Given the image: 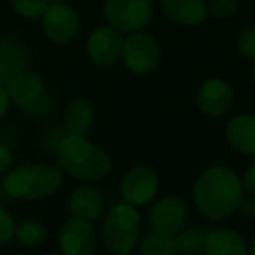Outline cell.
<instances>
[{"mask_svg": "<svg viewBox=\"0 0 255 255\" xmlns=\"http://www.w3.org/2000/svg\"><path fill=\"white\" fill-rule=\"evenodd\" d=\"M243 196L245 191L240 175L222 164L206 168L198 175L192 185L194 208L210 222H220L233 215Z\"/></svg>", "mask_w": 255, "mask_h": 255, "instance_id": "obj_1", "label": "cell"}, {"mask_svg": "<svg viewBox=\"0 0 255 255\" xmlns=\"http://www.w3.org/2000/svg\"><path fill=\"white\" fill-rule=\"evenodd\" d=\"M54 152L56 166L63 171V175L75 180L96 182L109 177L112 171V159L109 154L84 135L65 133Z\"/></svg>", "mask_w": 255, "mask_h": 255, "instance_id": "obj_2", "label": "cell"}, {"mask_svg": "<svg viewBox=\"0 0 255 255\" xmlns=\"http://www.w3.org/2000/svg\"><path fill=\"white\" fill-rule=\"evenodd\" d=\"M63 185V171L56 164L23 163L2 177V191L12 199L39 201L49 198Z\"/></svg>", "mask_w": 255, "mask_h": 255, "instance_id": "obj_3", "label": "cell"}, {"mask_svg": "<svg viewBox=\"0 0 255 255\" xmlns=\"http://www.w3.org/2000/svg\"><path fill=\"white\" fill-rule=\"evenodd\" d=\"M142 240V217L136 206L116 203L102 217V241L112 255H129Z\"/></svg>", "mask_w": 255, "mask_h": 255, "instance_id": "obj_4", "label": "cell"}, {"mask_svg": "<svg viewBox=\"0 0 255 255\" xmlns=\"http://www.w3.org/2000/svg\"><path fill=\"white\" fill-rule=\"evenodd\" d=\"M123 63L135 75H149L157 68L161 60V47L152 35L140 32L128 33L123 46Z\"/></svg>", "mask_w": 255, "mask_h": 255, "instance_id": "obj_5", "label": "cell"}, {"mask_svg": "<svg viewBox=\"0 0 255 255\" xmlns=\"http://www.w3.org/2000/svg\"><path fill=\"white\" fill-rule=\"evenodd\" d=\"M154 11V0H105L103 12L110 26L121 33L143 30Z\"/></svg>", "mask_w": 255, "mask_h": 255, "instance_id": "obj_6", "label": "cell"}, {"mask_svg": "<svg viewBox=\"0 0 255 255\" xmlns=\"http://www.w3.org/2000/svg\"><path fill=\"white\" fill-rule=\"evenodd\" d=\"M119 192L123 201L128 205L136 208L147 206L156 199L159 192V177L149 166H133L121 178Z\"/></svg>", "mask_w": 255, "mask_h": 255, "instance_id": "obj_7", "label": "cell"}, {"mask_svg": "<svg viewBox=\"0 0 255 255\" xmlns=\"http://www.w3.org/2000/svg\"><path fill=\"white\" fill-rule=\"evenodd\" d=\"M189 220V208L178 196H164L154 199L149 210L150 231L166 236H177Z\"/></svg>", "mask_w": 255, "mask_h": 255, "instance_id": "obj_8", "label": "cell"}, {"mask_svg": "<svg viewBox=\"0 0 255 255\" xmlns=\"http://www.w3.org/2000/svg\"><path fill=\"white\" fill-rule=\"evenodd\" d=\"M58 245L63 255H96L98 234L93 222L70 215L58 229Z\"/></svg>", "mask_w": 255, "mask_h": 255, "instance_id": "obj_9", "label": "cell"}, {"mask_svg": "<svg viewBox=\"0 0 255 255\" xmlns=\"http://www.w3.org/2000/svg\"><path fill=\"white\" fill-rule=\"evenodd\" d=\"M42 30L46 37L54 44H68L79 35L81 19L79 14L67 2L49 4L42 16Z\"/></svg>", "mask_w": 255, "mask_h": 255, "instance_id": "obj_10", "label": "cell"}, {"mask_svg": "<svg viewBox=\"0 0 255 255\" xmlns=\"http://www.w3.org/2000/svg\"><path fill=\"white\" fill-rule=\"evenodd\" d=\"M124 37L114 26H98L88 39V58L95 67L107 68L116 65L123 58Z\"/></svg>", "mask_w": 255, "mask_h": 255, "instance_id": "obj_11", "label": "cell"}, {"mask_svg": "<svg viewBox=\"0 0 255 255\" xmlns=\"http://www.w3.org/2000/svg\"><path fill=\"white\" fill-rule=\"evenodd\" d=\"M233 88L220 77H210L199 86L196 103L208 117H222L233 105Z\"/></svg>", "mask_w": 255, "mask_h": 255, "instance_id": "obj_12", "label": "cell"}, {"mask_svg": "<svg viewBox=\"0 0 255 255\" xmlns=\"http://www.w3.org/2000/svg\"><path fill=\"white\" fill-rule=\"evenodd\" d=\"M67 210L72 217L96 222L102 219L105 212V196L95 185H79L68 194Z\"/></svg>", "mask_w": 255, "mask_h": 255, "instance_id": "obj_13", "label": "cell"}, {"mask_svg": "<svg viewBox=\"0 0 255 255\" xmlns=\"http://www.w3.org/2000/svg\"><path fill=\"white\" fill-rule=\"evenodd\" d=\"M30 68V53L16 39H0V86H7L16 75Z\"/></svg>", "mask_w": 255, "mask_h": 255, "instance_id": "obj_14", "label": "cell"}, {"mask_svg": "<svg viewBox=\"0 0 255 255\" xmlns=\"http://www.w3.org/2000/svg\"><path fill=\"white\" fill-rule=\"evenodd\" d=\"M226 138L236 152L255 157V114L243 112L226 124Z\"/></svg>", "mask_w": 255, "mask_h": 255, "instance_id": "obj_15", "label": "cell"}, {"mask_svg": "<svg viewBox=\"0 0 255 255\" xmlns=\"http://www.w3.org/2000/svg\"><path fill=\"white\" fill-rule=\"evenodd\" d=\"M7 95L11 100V105H16L19 109H26L28 105H32L33 102L40 98L42 95H46V84H44L42 77L35 72L28 70L21 72L19 75H16L7 86Z\"/></svg>", "mask_w": 255, "mask_h": 255, "instance_id": "obj_16", "label": "cell"}, {"mask_svg": "<svg viewBox=\"0 0 255 255\" xmlns=\"http://www.w3.org/2000/svg\"><path fill=\"white\" fill-rule=\"evenodd\" d=\"M203 255H248V241L231 227H210Z\"/></svg>", "mask_w": 255, "mask_h": 255, "instance_id": "obj_17", "label": "cell"}, {"mask_svg": "<svg viewBox=\"0 0 255 255\" xmlns=\"http://www.w3.org/2000/svg\"><path fill=\"white\" fill-rule=\"evenodd\" d=\"M95 103L88 96L70 100L63 112V131L67 135L88 136L95 124Z\"/></svg>", "mask_w": 255, "mask_h": 255, "instance_id": "obj_18", "label": "cell"}, {"mask_svg": "<svg viewBox=\"0 0 255 255\" xmlns=\"http://www.w3.org/2000/svg\"><path fill=\"white\" fill-rule=\"evenodd\" d=\"M161 4L164 14L178 25L196 26L208 18L206 0H161Z\"/></svg>", "mask_w": 255, "mask_h": 255, "instance_id": "obj_19", "label": "cell"}, {"mask_svg": "<svg viewBox=\"0 0 255 255\" xmlns=\"http://www.w3.org/2000/svg\"><path fill=\"white\" fill-rule=\"evenodd\" d=\"M210 227L205 224H187L175 236L177 240L178 255H203L205 240Z\"/></svg>", "mask_w": 255, "mask_h": 255, "instance_id": "obj_20", "label": "cell"}, {"mask_svg": "<svg viewBox=\"0 0 255 255\" xmlns=\"http://www.w3.org/2000/svg\"><path fill=\"white\" fill-rule=\"evenodd\" d=\"M49 229L44 222L37 219H25L16 224V238L14 240L23 248H39L47 241Z\"/></svg>", "mask_w": 255, "mask_h": 255, "instance_id": "obj_21", "label": "cell"}, {"mask_svg": "<svg viewBox=\"0 0 255 255\" xmlns=\"http://www.w3.org/2000/svg\"><path fill=\"white\" fill-rule=\"evenodd\" d=\"M138 250L142 255H178L175 236H166L154 231L143 234L138 243Z\"/></svg>", "mask_w": 255, "mask_h": 255, "instance_id": "obj_22", "label": "cell"}, {"mask_svg": "<svg viewBox=\"0 0 255 255\" xmlns=\"http://www.w3.org/2000/svg\"><path fill=\"white\" fill-rule=\"evenodd\" d=\"M9 5L21 18L33 19V18H40L46 12L47 5H49V0H9Z\"/></svg>", "mask_w": 255, "mask_h": 255, "instance_id": "obj_23", "label": "cell"}, {"mask_svg": "<svg viewBox=\"0 0 255 255\" xmlns=\"http://www.w3.org/2000/svg\"><path fill=\"white\" fill-rule=\"evenodd\" d=\"M16 238V220L9 210L0 206V247H5Z\"/></svg>", "mask_w": 255, "mask_h": 255, "instance_id": "obj_24", "label": "cell"}, {"mask_svg": "<svg viewBox=\"0 0 255 255\" xmlns=\"http://www.w3.org/2000/svg\"><path fill=\"white\" fill-rule=\"evenodd\" d=\"M238 12V0H210L208 14L215 18H233Z\"/></svg>", "mask_w": 255, "mask_h": 255, "instance_id": "obj_25", "label": "cell"}, {"mask_svg": "<svg viewBox=\"0 0 255 255\" xmlns=\"http://www.w3.org/2000/svg\"><path fill=\"white\" fill-rule=\"evenodd\" d=\"M53 110H54V102H53V98L46 93V95L40 96L37 102H33L32 105L23 109V112H25L26 116L33 117V119H40V117L49 116Z\"/></svg>", "mask_w": 255, "mask_h": 255, "instance_id": "obj_26", "label": "cell"}, {"mask_svg": "<svg viewBox=\"0 0 255 255\" xmlns=\"http://www.w3.org/2000/svg\"><path fill=\"white\" fill-rule=\"evenodd\" d=\"M238 49L247 60L255 61V26L245 28L238 37Z\"/></svg>", "mask_w": 255, "mask_h": 255, "instance_id": "obj_27", "label": "cell"}, {"mask_svg": "<svg viewBox=\"0 0 255 255\" xmlns=\"http://www.w3.org/2000/svg\"><path fill=\"white\" fill-rule=\"evenodd\" d=\"M14 166V154L5 143L0 142V177H4Z\"/></svg>", "mask_w": 255, "mask_h": 255, "instance_id": "obj_28", "label": "cell"}, {"mask_svg": "<svg viewBox=\"0 0 255 255\" xmlns=\"http://www.w3.org/2000/svg\"><path fill=\"white\" fill-rule=\"evenodd\" d=\"M241 184H243L245 194H250L255 198V163H252L245 170L243 177H241Z\"/></svg>", "mask_w": 255, "mask_h": 255, "instance_id": "obj_29", "label": "cell"}, {"mask_svg": "<svg viewBox=\"0 0 255 255\" xmlns=\"http://www.w3.org/2000/svg\"><path fill=\"white\" fill-rule=\"evenodd\" d=\"M236 212H240L243 217H255V198L250 194L243 196V199L240 201Z\"/></svg>", "mask_w": 255, "mask_h": 255, "instance_id": "obj_30", "label": "cell"}, {"mask_svg": "<svg viewBox=\"0 0 255 255\" xmlns=\"http://www.w3.org/2000/svg\"><path fill=\"white\" fill-rule=\"evenodd\" d=\"M9 109H11V100H9L7 89L5 86H0V121L7 116Z\"/></svg>", "mask_w": 255, "mask_h": 255, "instance_id": "obj_31", "label": "cell"}, {"mask_svg": "<svg viewBox=\"0 0 255 255\" xmlns=\"http://www.w3.org/2000/svg\"><path fill=\"white\" fill-rule=\"evenodd\" d=\"M248 255H255V238L248 241Z\"/></svg>", "mask_w": 255, "mask_h": 255, "instance_id": "obj_32", "label": "cell"}, {"mask_svg": "<svg viewBox=\"0 0 255 255\" xmlns=\"http://www.w3.org/2000/svg\"><path fill=\"white\" fill-rule=\"evenodd\" d=\"M44 255H63L61 252H49V254H44Z\"/></svg>", "mask_w": 255, "mask_h": 255, "instance_id": "obj_33", "label": "cell"}, {"mask_svg": "<svg viewBox=\"0 0 255 255\" xmlns=\"http://www.w3.org/2000/svg\"><path fill=\"white\" fill-rule=\"evenodd\" d=\"M252 77H254V82H255V63H254V68H252Z\"/></svg>", "mask_w": 255, "mask_h": 255, "instance_id": "obj_34", "label": "cell"}, {"mask_svg": "<svg viewBox=\"0 0 255 255\" xmlns=\"http://www.w3.org/2000/svg\"><path fill=\"white\" fill-rule=\"evenodd\" d=\"M54 2H67V0H49V4H54Z\"/></svg>", "mask_w": 255, "mask_h": 255, "instance_id": "obj_35", "label": "cell"}, {"mask_svg": "<svg viewBox=\"0 0 255 255\" xmlns=\"http://www.w3.org/2000/svg\"><path fill=\"white\" fill-rule=\"evenodd\" d=\"M102 255H105V254H102Z\"/></svg>", "mask_w": 255, "mask_h": 255, "instance_id": "obj_36", "label": "cell"}]
</instances>
